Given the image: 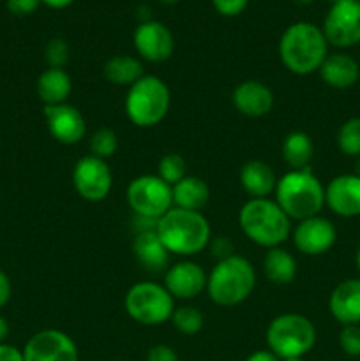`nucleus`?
<instances>
[{
    "label": "nucleus",
    "mask_w": 360,
    "mask_h": 361,
    "mask_svg": "<svg viewBox=\"0 0 360 361\" xmlns=\"http://www.w3.org/2000/svg\"><path fill=\"white\" fill-rule=\"evenodd\" d=\"M328 55L323 30L309 21H296L279 39V59L289 73L307 76L316 73Z\"/></svg>",
    "instance_id": "1"
},
{
    "label": "nucleus",
    "mask_w": 360,
    "mask_h": 361,
    "mask_svg": "<svg viewBox=\"0 0 360 361\" xmlns=\"http://www.w3.org/2000/svg\"><path fill=\"white\" fill-rule=\"evenodd\" d=\"M157 235L169 254L191 257L210 245V222L201 212L175 208L157 221Z\"/></svg>",
    "instance_id": "2"
},
{
    "label": "nucleus",
    "mask_w": 360,
    "mask_h": 361,
    "mask_svg": "<svg viewBox=\"0 0 360 361\" xmlns=\"http://www.w3.org/2000/svg\"><path fill=\"white\" fill-rule=\"evenodd\" d=\"M274 200L292 221L320 215L325 207V187L316 175L306 169H289L277 178Z\"/></svg>",
    "instance_id": "3"
},
{
    "label": "nucleus",
    "mask_w": 360,
    "mask_h": 361,
    "mask_svg": "<svg viewBox=\"0 0 360 361\" xmlns=\"http://www.w3.org/2000/svg\"><path fill=\"white\" fill-rule=\"evenodd\" d=\"M239 224L244 235L265 249L281 247L292 236V219L270 197L249 200L239 212Z\"/></svg>",
    "instance_id": "4"
},
{
    "label": "nucleus",
    "mask_w": 360,
    "mask_h": 361,
    "mask_svg": "<svg viewBox=\"0 0 360 361\" xmlns=\"http://www.w3.org/2000/svg\"><path fill=\"white\" fill-rule=\"evenodd\" d=\"M256 288V270L247 257L233 254L215 263L208 274L207 293L219 307H236L246 302Z\"/></svg>",
    "instance_id": "5"
},
{
    "label": "nucleus",
    "mask_w": 360,
    "mask_h": 361,
    "mask_svg": "<svg viewBox=\"0 0 360 361\" xmlns=\"http://www.w3.org/2000/svg\"><path fill=\"white\" fill-rule=\"evenodd\" d=\"M172 104V94L164 81L154 74L143 78L127 88L124 109L133 126L148 129L166 118Z\"/></svg>",
    "instance_id": "6"
},
{
    "label": "nucleus",
    "mask_w": 360,
    "mask_h": 361,
    "mask_svg": "<svg viewBox=\"0 0 360 361\" xmlns=\"http://www.w3.org/2000/svg\"><path fill=\"white\" fill-rule=\"evenodd\" d=\"M265 341L279 360L304 358L316 344V328L302 314H281L268 323Z\"/></svg>",
    "instance_id": "7"
},
{
    "label": "nucleus",
    "mask_w": 360,
    "mask_h": 361,
    "mask_svg": "<svg viewBox=\"0 0 360 361\" xmlns=\"http://www.w3.org/2000/svg\"><path fill=\"white\" fill-rule=\"evenodd\" d=\"M127 316L143 326H159L172 319L175 310V298L168 293L164 284L145 281L131 286L124 298Z\"/></svg>",
    "instance_id": "8"
},
{
    "label": "nucleus",
    "mask_w": 360,
    "mask_h": 361,
    "mask_svg": "<svg viewBox=\"0 0 360 361\" xmlns=\"http://www.w3.org/2000/svg\"><path fill=\"white\" fill-rule=\"evenodd\" d=\"M127 204L136 217L159 221L173 208L172 185L157 175L136 176L127 185Z\"/></svg>",
    "instance_id": "9"
},
{
    "label": "nucleus",
    "mask_w": 360,
    "mask_h": 361,
    "mask_svg": "<svg viewBox=\"0 0 360 361\" xmlns=\"http://www.w3.org/2000/svg\"><path fill=\"white\" fill-rule=\"evenodd\" d=\"M325 39L335 48L360 44V0H337L323 20Z\"/></svg>",
    "instance_id": "10"
},
{
    "label": "nucleus",
    "mask_w": 360,
    "mask_h": 361,
    "mask_svg": "<svg viewBox=\"0 0 360 361\" xmlns=\"http://www.w3.org/2000/svg\"><path fill=\"white\" fill-rule=\"evenodd\" d=\"M73 185L78 196L88 203H99L106 200L113 187V173L108 161H102L90 154L78 159L73 168Z\"/></svg>",
    "instance_id": "11"
},
{
    "label": "nucleus",
    "mask_w": 360,
    "mask_h": 361,
    "mask_svg": "<svg viewBox=\"0 0 360 361\" xmlns=\"http://www.w3.org/2000/svg\"><path fill=\"white\" fill-rule=\"evenodd\" d=\"M21 353L25 361H80L76 342L66 331L55 328L32 335Z\"/></svg>",
    "instance_id": "12"
},
{
    "label": "nucleus",
    "mask_w": 360,
    "mask_h": 361,
    "mask_svg": "<svg viewBox=\"0 0 360 361\" xmlns=\"http://www.w3.org/2000/svg\"><path fill=\"white\" fill-rule=\"evenodd\" d=\"M133 44L138 55L152 63L166 62L175 51L172 30L155 20H147L138 25L133 34Z\"/></svg>",
    "instance_id": "13"
},
{
    "label": "nucleus",
    "mask_w": 360,
    "mask_h": 361,
    "mask_svg": "<svg viewBox=\"0 0 360 361\" xmlns=\"http://www.w3.org/2000/svg\"><path fill=\"white\" fill-rule=\"evenodd\" d=\"M292 235L296 250L304 256L314 257L328 252L335 245L337 229L332 224V221L321 215H314V217L296 222Z\"/></svg>",
    "instance_id": "14"
},
{
    "label": "nucleus",
    "mask_w": 360,
    "mask_h": 361,
    "mask_svg": "<svg viewBox=\"0 0 360 361\" xmlns=\"http://www.w3.org/2000/svg\"><path fill=\"white\" fill-rule=\"evenodd\" d=\"M44 118L49 134L62 145H76L87 134V122L76 106L64 102L56 106H44Z\"/></svg>",
    "instance_id": "15"
},
{
    "label": "nucleus",
    "mask_w": 360,
    "mask_h": 361,
    "mask_svg": "<svg viewBox=\"0 0 360 361\" xmlns=\"http://www.w3.org/2000/svg\"><path fill=\"white\" fill-rule=\"evenodd\" d=\"M208 275L194 261H179L164 274V288L175 300H194L207 291Z\"/></svg>",
    "instance_id": "16"
},
{
    "label": "nucleus",
    "mask_w": 360,
    "mask_h": 361,
    "mask_svg": "<svg viewBox=\"0 0 360 361\" xmlns=\"http://www.w3.org/2000/svg\"><path fill=\"white\" fill-rule=\"evenodd\" d=\"M325 207L344 219L360 215V176L355 173L339 175L325 187Z\"/></svg>",
    "instance_id": "17"
},
{
    "label": "nucleus",
    "mask_w": 360,
    "mask_h": 361,
    "mask_svg": "<svg viewBox=\"0 0 360 361\" xmlns=\"http://www.w3.org/2000/svg\"><path fill=\"white\" fill-rule=\"evenodd\" d=\"M232 102L236 111L249 118H261L274 108V92L258 80H246L235 87Z\"/></svg>",
    "instance_id": "18"
},
{
    "label": "nucleus",
    "mask_w": 360,
    "mask_h": 361,
    "mask_svg": "<svg viewBox=\"0 0 360 361\" xmlns=\"http://www.w3.org/2000/svg\"><path fill=\"white\" fill-rule=\"evenodd\" d=\"M328 310L341 326L360 324V279L339 282L330 293Z\"/></svg>",
    "instance_id": "19"
},
{
    "label": "nucleus",
    "mask_w": 360,
    "mask_h": 361,
    "mask_svg": "<svg viewBox=\"0 0 360 361\" xmlns=\"http://www.w3.org/2000/svg\"><path fill=\"white\" fill-rule=\"evenodd\" d=\"M321 80L335 90H346L355 87L360 80V66L348 53H332L327 55L318 69Z\"/></svg>",
    "instance_id": "20"
},
{
    "label": "nucleus",
    "mask_w": 360,
    "mask_h": 361,
    "mask_svg": "<svg viewBox=\"0 0 360 361\" xmlns=\"http://www.w3.org/2000/svg\"><path fill=\"white\" fill-rule=\"evenodd\" d=\"M240 185L249 200H261L274 194L277 176L267 162L247 161L240 169Z\"/></svg>",
    "instance_id": "21"
},
{
    "label": "nucleus",
    "mask_w": 360,
    "mask_h": 361,
    "mask_svg": "<svg viewBox=\"0 0 360 361\" xmlns=\"http://www.w3.org/2000/svg\"><path fill=\"white\" fill-rule=\"evenodd\" d=\"M133 252L134 257L148 271L164 270L169 261L168 249L161 242L157 231L136 233V236L133 240Z\"/></svg>",
    "instance_id": "22"
},
{
    "label": "nucleus",
    "mask_w": 360,
    "mask_h": 361,
    "mask_svg": "<svg viewBox=\"0 0 360 361\" xmlns=\"http://www.w3.org/2000/svg\"><path fill=\"white\" fill-rule=\"evenodd\" d=\"M37 95L44 106L64 104L73 92V81L67 71L48 67L37 78Z\"/></svg>",
    "instance_id": "23"
},
{
    "label": "nucleus",
    "mask_w": 360,
    "mask_h": 361,
    "mask_svg": "<svg viewBox=\"0 0 360 361\" xmlns=\"http://www.w3.org/2000/svg\"><path fill=\"white\" fill-rule=\"evenodd\" d=\"M173 207L182 210L201 212L210 201V189L200 176H189L172 187Z\"/></svg>",
    "instance_id": "24"
},
{
    "label": "nucleus",
    "mask_w": 360,
    "mask_h": 361,
    "mask_svg": "<svg viewBox=\"0 0 360 361\" xmlns=\"http://www.w3.org/2000/svg\"><path fill=\"white\" fill-rule=\"evenodd\" d=\"M263 274L272 284L288 286L296 277V261L282 247L268 249L263 257Z\"/></svg>",
    "instance_id": "25"
},
{
    "label": "nucleus",
    "mask_w": 360,
    "mask_h": 361,
    "mask_svg": "<svg viewBox=\"0 0 360 361\" xmlns=\"http://www.w3.org/2000/svg\"><path fill=\"white\" fill-rule=\"evenodd\" d=\"M102 73H104V78L109 83L127 88L136 83L140 78L145 76L143 63L133 55L112 56V59L106 60Z\"/></svg>",
    "instance_id": "26"
},
{
    "label": "nucleus",
    "mask_w": 360,
    "mask_h": 361,
    "mask_svg": "<svg viewBox=\"0 0 360 361\" xmlns=\"http://www.w3.org/2000/svg\"><path fill=\"white\" fill-rule=\"evenodd\" d=\"M281 152L289 169H306L309 168L314 155L313 140L309 134L302 133V130H293L282 140Z\"/></svg>",
    "instance_id": "27"
},
{
    "label": "nucleus",
    "mask_w": 360,
    "mask_h": 361,
    "mask_svg": "<svg viewBox=\"0 0 360 361\" xmlns=\"http://www.w3.org/2000/svg\"><path fill=\"white\" fill-rule=\"evenodd\" d=\"M172 324L175 326L176 331H180L182 335H196L203 330L205 317L196 307L184 305V307H175L172 314Z\"/></svg>",
    "instance_id": "28"
},
{
    "label": "nucleus",
    "mask_w": 360,
    "mask_h": 361,
    "mask_svg": "<svg viewBox=\"0 0 360 361\" xmlns=\"http://www.w3.org/2000/svg\"><path fill=\"white\" fill-rule=\"evenodd\" d=\"M337 148L348 157H360V116L348 118L337 130Z\"/></svg>",
    "instance_id": "29"
},
{
    "label": "nucleus",
    "mask_w": 360,
    "mask_h": 361,
    "mask_svg": "<svg viewBox=\"0 0 360 361\" xmlns=\"http://www.w3.org/2000/svg\"><path fill=\"white\" fill-rule=\"evenodd\" d=\"M88 150H90V155L94 157L102 159V161H108L119 150V136L113 129L109 127H101V129L95 130L90 136V141H88Z\"/></svg>",
    "instance_id": "30"
},
{
    "label": "nucleus",
    "mask_w": 360,
    "mask_h": 361,
    "mask_svg": "<svg viewBox=\"0 0 360 361\" xmlns=\"http://www.w3.org/2000/svg\"><path fill=\"white\" fill-rule=\"evenodd\" d=\"M157 176L161 180H164L168 185H175L180 180L187 176V164L186 159L182 157L176 152H169L161 157L157 164Z\"/></svg>",
    "instance_id": "31"
},
{
    "label": "nucleus",
    "mask_w": 360,
    "mask_h": 361,
    "mask_svg": "<svg viewBox=\"0 0 360 361\" xmlns=\"http://www.w3.org/2000/svg\"><path fill=\"white\" fill-rule=\"evenodd\" d=\"M69 56L71 48L66 39L55 37L46 44L44 59L48 62V66L53 67V69H64V66L69 62Z\"/></svg>",
    "instance_id": "32"
},
{
    "label": "nucleus",
    "mask_w": 360,
    "mask_h": 361,
    "mask_svg": "<svg viewBox=\"0 0 360 361\" xmlns=\"http://www.w3.org/2000/svg\"><path fill=\"white\" fill-rule=\"evenodd\" d=\"M339 345L342 353L352 358L360 356V324H348L339 331Z\"/></svg>",
    "instance_id": "33"
},
{
    "label": "nucleus",
    "mask_w": 360,
    "mask_h": 361,
    "mask_svg": "<svg viewBox=\"0 0 360 361\" xmlns=\"http://www.w3.org/2000/svg\"><path fill=\"white\" fill-rule=\"evenodd\" d=\"M249 0H212V6L222 16H239L246 11Z\"/></svg>",
    "instance_id": "34"
},
{
    "label": "nucleus",
    "mask_w": 360,
    "mask_h": 361,
    "mask_svg": "<svg viewBox=\"0 0 360 361\" xmlns=\"http://www.w3.org/2000/svg\"><path fill=\"white\" fill-rule=\"evenodd\" d=\"M145 361H180V360L175 349L169 348V345L166 344H157V345H152V348L148 349Z\"/></svg>",
    "instance_id": "35"
},
{
    "label": "nucleus",
    "mask_w": 360,
    "mask_h": 361,
    "mask_svg": "<svg viewBox=\"0 0 360 361\" xmlns=\"http://www.w3.org/2000/svg\"><path fill=\"white\" fill-rule=\"evenodd\" d=\"M41 0H7V9L16 16H27L39 7Z\"/></svg>",
    "instance_id": "36"
},
{
    "label": "nucleus",
    "mask_w": 360,
    "mask_h": 361,
    "mask_svg": "<svg viewBox=\"0 0 360 361\" xmlns=\"http://www.w3.org/2000/svg\"><path fill=\"white\" fill-rule=\"evenodd\" d=\"M208 247H212V250H214V256L217 257V261L226 259V257H229L235 254L233 252V243L229 242L228 238H224V236H222V238H215L214 242L210 240V245Z\"/></svg>",
    "instance_id": "37"
},
{
    "label": "nucleus",
    "mask_w": 360,
    "mask_h": 361,
    "mask_svg": "<svg viewBox=\"0 0 360 361\" xmlns=\"http://www.w3.org/2000/svg\"><path fill=\"white\" fill-rule=\"evenodd\" d=\"M11 295H13V286H11L9 275L0 270V309H4L9 303Z\"/></svg>",
    "instance_id": "38"
},
{
    "label": "nucleus",
    "mask_w": 360,
    "mask_h": 361,
    "mask_svg": "<svg viewBox=\"0 0 360 361\" xmlns=\"http://www.w3.org/2000/svg\"><path fill=\"white\" fill-rule=\"evenodd\" d=\"M0 361H25L23 353L11 344H0Z\"/></svg>",
    "instance_id": "39"
},
{
    "label": "nucleus",
    "mask_w": 360,
    "mask_h": 361,
    "mask_svg": "<svg viewBox=\"0 0 360 361\" xmlns=\"http://www.w3.org/2000/svg\"><path fill=\"white\" fill-rule=\"evenodd\" d=\"M246 361H281L277 356L274 355L272 351L268 349H260V351H254L247 356Z\"/></svg>",
    "instance_id": "40"
},
{
    "label": "nucleus",
    "mask_w": 360,
    "mask_h": 361,
    "mask_svg": "<svg viewBox=\"0 0 360 361\" xmlns=\"http://www.w3.org/2000/svg\"><path fill=\"white\" fill-rule=\"evenodd\" d=\"M73 2L74 0H41V4H44L49 9H66Z\"/></svg>",
    "instance_id": "41"
},
{
    "label": "nucleus",
    "mask_w": 360,
    "mask_h": 361,
    "mask_svg": "<svg viewBox=\"0 0 360 361\" xmlns=\"http://www.w3.org/2000/svg\"><path fill=\"white\" fill-rule=\"evenodd\" d=\"M9 331H11L9 323H7L6 317L0 314V344H6V338L9 337Z\"/></svg>",
    "instance_id": "42"
},
{
    "label": "nucleus",
    "mask_w": 360,
    "mask_h": 361,
    "mask_svg": "<svg viewBox=\"0 0 360 361\" xmlns=\"http://www.w3.org/2000/svg\"><path fill=\"white\" fill-rule=\"evenodd\" d=\"M355 264H356V270H359V274H360V245H359V249H356V254H355Z\"/></svg>",
    "instance_id": "43"
},
{
    "label": "nucleus",
    "mask_w": 360,
    "mask_h": 361,
    "mask_svg": "<svg viewBox=\"0 0 360 361\" xmlns=\"http://www.w3.org/2000/svg\"><path fill=\"white\" fill-rule=\"evenodd\" d=\"M292 2L299 4V6H307V4H313L314 0H292Z\"/></svg>",
    "instance_id": "44"
},
{
    "label": "nucleus",
    "mask_w": 360,
    "mask_h": 361,
    "mask_svg": "<svg viewBox=\"0 0 360 361\" xmlns=\"http://www.w3.org/2000/svg\"><path fill=\"white\" fill-rule=\"evenodd\" d=\"M159 2L168 4V6H172V4H176V2H179V0H159Z\"/></svg>",
    "instance_id": "45"
},
{
    "label": "nucleus",
    "mask_w": 360,
    "mask_h": 361,
    "mask_svg": "<svg viewBox=\"0 0 360 361\" xmlns=\"http://www.w3.org/2000/svg\"><path fill=\"white\" fill-rule=\"evenodd\" d=\"M355 175H356V176H360V157H359V161H356V169H355Z\"/></svg>",
    "instance_id": "46"
},
{
    "label": "nucleus",
    "mask_w": 360,
    "mask_h": 361,
    "mask_svg": "<svg viewBox=\"0 0 360 361\" xmlns=\"http://www.w3.org/2000/svg\"><path fill=\"white\" fill-rule=\"evenodd\" d=\"M281 361H306L304 358H286V360H281Z\"/></svg>",
    "instance_id": "47"
},
{
    "label": "nucleus",
    "mask_w": 360,
    "mask_h": 361,
    "mask_svg": "<svg viewBox=\"0 0 360 361\" xmlns=\"http://www.w3.org/2000/svg\"><path fill=\"white\" fill-rule=\"evenodd\" d=\"M334 2H337V0H334Z\"/></svg>",
    "instance_id": "48"
}]
</instances>
